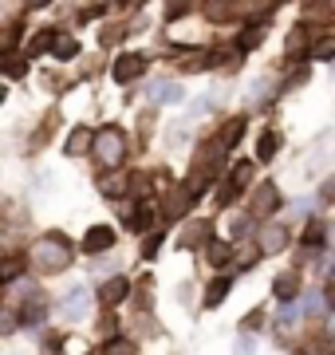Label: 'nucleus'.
Instances as JSON below:
<instances>
[{"mask_svg": "<svg viewBox=\"0 0 335 355\" xmlns=\"http://www.w3.org/2000/svg\"><path fill=\"white\" fill-rule=\"evenodd\" d=\"M36 265L44 272H64L71 265V241H67L64 233H48L44 241L36 245Z\"/></svg>", "mask_w": 335, "mask_h": 355, "instance_id": "1", "label": "nucleus"}, {"mask_svg": "<svg viewBox=\"0 0 335 355\" xmlns=\"http://www.w3.org/2000/svg\"><path fill=\"white\" fill-rule=\"evenodd\" d=\"M91 146H95V158L103 166H118L123 158H127V135L118 127H103L95 139H91Z\"/></svg>", "mask_w": 335, "mask_h": 355, "instance_id": "2", "label": "nucleus"}, {"mask_svg": "<svg viewBox=\"0 0 335 355\" xmlns=\"http://www.w3.org/2000/svg\"><path fill=\"white\" fill-rule=\"evenodd\" d=\"M142 71H146V55H142V51H123L115 60V67H111L115 83H134Z\"/></svg>", "mask_w": 335, "mask_h": 355, "instance_id": "3", "label": "nucleus"}, {"mask_svg": "<svg viewBox=\"0 0 335 355\" xmlns=\"http://www.w3.org/2000/svg\"><path fill=\"white\" fill-rule=\"evenodd\" d=\"M280 209V190L272 186V182H264V186H257V193H253V217H269Z\"/></svg>", "mask_w": 335, "mask_h": 355, "instance_id": "4", "label": "nucleus"}, {"mask_svg": "<svg viewBox=\"0 0 335 355\" xmlns=\"http://www.w3.org/2000/svg\"><path fill=\"white\" fill-rule=\"evenodd\" d=\"M115 245V229L111 225H91L83 233V253H107Z\"/></svg>", "mask_w": 335, "mask_h": 355, "instance_id": "5", "label": "nucleus"}, {"mask_svg": "<svg viewBox=\"0 0 335 355\" xmlns=\"http://www.w3.org/2000/svg\"><path fill=\"white\" fill-rule=\"evenodd\" d=\"M245 130H248V123H245V114H237V119H229V123H225V127H221V139L213 142V146H217L221 154H229L233 146H237V142L245 139Z\"/></svg>", "mask_w": 335, "mask_h": 355, "instance_id": "6", "label": "nucleus"}, {"mask_svg": "<svg viewBox=\"0 0 335 355\" xmlns=\"http://www.w3.org/2000/svg\"><path fill=\"white\" fill-rule=\"evenodd\" d=\"M127 292H130V280L127 277H111L103 288H99V304L115 308V304H123V300H127Z\"/></svg>", "mask_w": 335, "mask_h": 355, "instance_id": "7", "label": "nucleus"}, {"mask_svg": "<svg viewBox=\"0 0 335 355\" xmlns=\"http://www.w3.org/2000/svg\"><path fill=\"white\" fill-rule=\"evenodd\" d=\"M87 308H91L87 288H71V292H67V300H64V308H60V312H64L67 320H83V316H87Z\"/></svg>", "mask_w": 335, "mask_h": 355, "instance_id": "8", "label": "nucleus"}, {"mask_svg": "<svg viewBox=\"0 0 335 355\" xmlns=\"http://www.w3.org/2000/svg\"><path fill=\"white\" fill-rule=\"evenodd\" d=\"M272 296L284 300V304H292V300L300 296V277L296 272H280V277L272 280Z\"/></svg>", "mask_w": 335, "mask_h": 355, "instance_id": "9", "label": "nucleus"}, {"mask_svg": "<svg viewBox=\"0 0 335 355\" xmlns=\"http://www.w3.org/2000/svg\"><path fill=\"white\" fill-rule=\"evenodd\" d=\"M284 245H288V233H284V225H269L264 233H260V253H280Z\"/></svg>", "mask_w": 335, "mask_h": 355, "instance_id": "10", "label": "nucleus"}, {"mask_svg": "<svg viewBox=\"0 0 335 355\" xmlns=\"http://www.w3.org/2000/svg\"><path fill=\"white\" fill-rule=\"evenodd\" d=\"M190 202H194V193L185 190H170V198H166V217H185V209H190Z\"/></svg>", "mask_w": 335, "mask_h": 355, "instance_id": "11", "label": "nucleus"}, {"mask_svg": "<svg viewBox=\"0 0 335 355\" xmlns=\"http://www.w3.org/2000/svg\"><path fill=\"white\" fill-rule=\"evenodd\" d=\"M229 288H233V277L209 280V288H206V308H221V300L229 296Z\"/></svg>", "mask_w": 335, "mask_h": 355, "instance_id": "12", "label": "nucleus"}, {"mask_svg": "<svg viewBox=\"0 0 335 355\" xmlns=\"http://www.w3.org/2000/svg\"><path fill=\"white\" fill-rule=\"evenodd\" d=\"M150 221H154L150 202H138V205H134V214H127V225L134 229V233H146V229H150Z\"/></svg>", "mask_w": 335, "mask_h": 355, "instance_id": "13", "label": "nucleus"}, {"mask_svg": "<svg viewBox=\"0 0 335 355\" xmlns=\"http://www.w3.org/2000/svg\"><path fill=\"white\" fill-rule=\"evenodd\" d=\"M206 257H209V265L225 268V265L233 261V245H229V241H213V237H209V245H206Z\"/></svg>", "mask_w": 335, "mask_h": 355, "instance_id": "14", "label": "nucleus"}, {"mask_svg": "<svg viewBox=\"0 0 335 355\" xmlns=\"http://www.w3.org/2000/svg\"><path fill=\"white\" fill-rule=\"evenodd\" d=\"M209 237H213V233H209V221H190L185 233H181V245H185V249H194V245L209 241Z\"/></svg>", "mask_w": 335, "mask_h": 355, "instance_id": "15", "label": "nucleus"}, {"mask_svg": "<svg viewBox=\"0 0 335 355\" xmlns=\"http://www.w3.org/2000/svg\"><path fill=\"white\" fill-rule=\"evenodd\" d=\"M276 154H280V135H276V130H264L260 142H257V158L260 162H272Z\"/></svg>", "mask_w": 335, "mask_h": 355, "instance_id": "16", "label": "nucleus"}, {"mask_svg": "<svg viewBox=\"0 0 335 355\" xmlns=\"http://www.w3.org/2000/svg\"><path fill=\"white\" fill-rule=\"evenodd\" d=\"M91 139H95V135H91L87 127H75L71 135H67V154H83V150H91Z\"/></svg>", "mask_w": 335, "mask_h": 355, "instance_id": "17", "label": "nucleus"}, {"mask_svg": "<svg viewBox=\"0 0 335 355\" xmlns=\"http://www.w3.org/2000/svg\"><path fill=\"white\" fill-rule=\"evenodd\" d=\"M0 71L8 79H24L28 76V60H20V55H0Z\"/></svg>", "mask_w": 335, "mask_h": 355, "instance_id": "18", "label": "nucleus"}, {"mask_svg": "<svg viewBox=\"0 0 335 355\" xmlns=\"http://www.w3.org/2000/svg\"><path fill=\"white\" fill-rule=\"evenodd\" d=\"M206 16L213 20V24H225V20L233 16V4L229 0H206Z\"/></svg>", "mask_w": 335, "mask_h": 355, "instance_id": "19", "label": "nucleus"}, {"mask_svg": "<svg viewBox=\"0 0 335 355\" xmlns=\"http://www.w3.org/2000/svg\"><path fill=\"white\" fill-rule=\"evenodd\" d=\"M248 178H253V162H237L229 170V186H233V190H245Z\"/></svg>", "mask_w": 335, "mask_h": 355, "instance_id": "20", "label": "nucleus"}, {"mask_svg": "<svg viewBox=\"0 0 335 355\" xmlns=\"http://www.w3.org/2000/svg\"><path fill=\"white\" fill-rule=\"evenodd\" d=\"M150 99H158V103H178V99H181V87H178V83H158V87H150Z\"/></svg>", "mask_w": 335, "mask_h": 355, "instance_id": "21", "label": "nucleus"}, {"mask_svg": "<svg viewBox=\"0 0 335 355\" xmlns=\"http://www.w3.org/2000/svg\"><path fill=\"white\" fill-rule=\"evenodd\" d=\"M52 48H55V60H75V55H79V44L71 36H55Z\"/></svg>", "mask_w": 335, "mask_h": 355, "instance_id": "22", "label": "nucleus"}, {"mask_svg": "<svg viewBox=\"0 0 335 355\" xmlns=\"http://www.w3.org/2000/svg\"><path fill=\"white\" fill-rule=\"evenodd\" d=\"M24 272V257H4L0 261V280H16Z\"/></svg>", "mask_w": 335, "mask_h": 355, "instance_id": "23", "label": "nucleus"}, {"mask_svg": "<svg viewBox=\"0 0 335 355\" xmlns=\"http://www.w3.org/2000/svg\"><path fill=\"white\" fill-rule=\"evenodd\" d=\"M55 44V32L48 28V32H39V36H32V44H28V55H44V51Z\"/></svg>", "mask_w": 335, "mask_h": 355, "instance_id": "24", "label": "nucleus"}, {"mask_svg": "<svg viewBox=\"0 0 335 355\" xmlns=\"http://www.w3.org/2000/svg\"><path fill=\"white\" fill-rule=\"evenodd\" d=\"M323 233H327V229H323V221H308V229H304V245H308V249H320Z\"/></svg>", "mask_w": 335, "mask_h": 355, "instance_id": "25", "label": "nucleus"}, {"mask_svg": "<svg viewBox=\"0 0 335 355\" xmlns=\"http://www.w3.org/2000/svg\"><path fill=\"white\" fill-rule=\"evenodd\" d=\"M209 107H213V99H209V95H201V99H194V107H190V114H185V123H197V119H201V114L209 111Z\"/></svg>", "mask_w": 335, "mask_h": 355, "instance_id": "26", "label": "nucleus"}, {"mask_svg": "<svg viewBox=\"0 0 335 355\" xmlns=\"http://www.w3.org/2000/svg\"><path fill=\"white\" fill-rule=\"evenodd\" d=\"M162 241H166L162 233H150V237L142 241V257H146V261H150V257H158V249H162Z\"/></svg>", "mask_w": 335, "mask_h": 355, "instance_id": "27", "label": "nucleus"}, {"mask_svg": "<svg viewBox=\"0 0 335 355\" xmlns=\"http://www.w3.org/2000/svg\"><path fill=\"white\" fill-rule=\"evenodd\" d=\"M327 12H332V8H327V0H311V4H308V16L316 20V24H323V20H327Z\"/></svg>", "mask_w": 335, "mask_h": 355, "instance_id": "28", "label": "nucleus"}, {"mask_svg": "<svg viewBox=\"0 0 335 355\" xmlns=\"http://www.w3.org/2000/svg\"><path fill=\"white\" fill-rule=\"evenodd\" d=\"M127 190L138 193V198H142V193H150V178H146V174H130V186H127Z\"/></svg>", "mask_w": 335, "mask_h": 355, "instance_id": "29", "label": "nucleus"}, {"mask_svg": "<svg viewBox=\"0 0 335 355\" xmlns=\"http://www.w3.org/2000/svg\"><path fill=\"white\" fill-rule=\"evenodd\" d=\"M190 12V0H170L166 4V20H178V16Z\"/></svg>", "mask_w": 335, "mask_h": 355, "instance_id": "30", "label": "nucleus"}, {"mask_svg": "<svg viewBox=\"0 0 335 355\" xmlns=\"http://www.w3.org/2000/svg\"><path fill=\"white\" fill-rule=\"evenodd\" d=\"M107 355H134V347H130L127 340H111L107 343Z\"/></svg>", "mask_w": 335, "mask_h": 355, "instance_id": "31", "label": "nucleus"}, {"mask_svg": "<svg viewBox=\"0 0 335 355\" xmlns=\"http://www.w3.org/2000/svg\"><path fill=\"white\" fill-rule=\"evenodd\" d=\"M60 347H64V336H55V331H52V340L44 343V352H48V355H60Z\"/></svg>", "mask_w": 335, "mask_h": 355, "instance_id": "32", "label": "nucleus"}, {"mask_svg": "<svg viewBox=\"0 0 335 355\" xmlns=\"http://www.w3.org/2000/svg\"><path fill=\"white\" fill-rule=\"evenodd\" d=\"M248 229H253V221H248V217H237V221H233V233H237V237H245Z\"/></svg>", "mask_w": 335, "mask_h": 355, "instance_id": "33", "label": "nucleus"}, {"mask_svg": "<svg viewBox=\"0 0 335 355\" xmlns=\"http://www.w3.org/2000/svg\"><path fill=\"white\" fill-rule=\"evenodd\" d=\"M316 55H320V60H332V40H320V44H316Z\"/></svg>", "mask_w": 335, "mask_h": 355, "instance_id": "34", "label": "nucleus"}, {"mask_svg": "<svg viewBox=\"0 0 335 355\" xmlns=\"http://www.w3.org/2000/svg\"><path fill=\"white\" fill-rule=\"evenodd\" d=\"M233 193H237V190H233L229 182H225V186H221V193H217V202H221V205H229V202H233Z\"/></svg>", "mask_w": 335, "mask_h": 355, "instance_id": "35", "label": "nucleus"}, {"mask_svg": "<svg viewBox=\"0 0 335 355\" xmlns=\"http://www.w3.org/2000/svg\"><path fill=\"white\" fill-rule=\"evenodd\" d=\"M260 320H264V312H260V308H257V312H253V316H248V320H245V328H257Z\"/></svg>", "mask_w": 335, "mask_h": 355, "instance_id": "36", "label": "nucleus"}, {"mask_svg": "<svg viewBox=\"0 0 335 355\" xmlns=\"http://www.w3.org/2000/svg\"><path fill=\"white\" fill-rule=\"evenodd\" d=\"M28 4H32V8H44V4H48V0H28Z\"/></svg>", "mask_w": 335, "mask_h": 355, "instance_id": "37", "label": "nucleus"}, {"mask_svg": "<svg viewBox=\"0 0 335 355\" xmlns=\"http://www.w3.org/2000/svg\"><path fill=\"white\" fill-rule=\"evenodd\" d=\"M123 4H142V0H123Z\"/></svg>", "mask_w": 335, "mask_h": 355, "instance_id": "38", "label": "nucleus"}, {"mask_svg": "<svg viewBox=\"0 0 335 355\" xmlns=\"http://www.w3.org/2000/svg\"><path fill=\"white\" fill-rule=\"evenodd\" d=\"M0 103H4V87H0Z\"/></svg>", "mask_w": 335, "mask_h": 355, "instance_id": "39", "label": "nucleus"}]
</instances>
